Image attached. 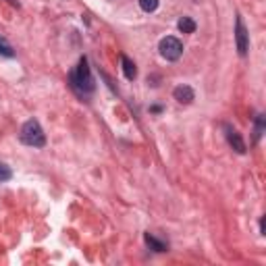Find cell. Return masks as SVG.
Here are the masks:
<instances>
[{"label":"cell","instance_id":"6da1fadb","mask_svg":"<svg viewBox=\"0 0 266 266\" xmlns=\"http://www.w3.org/2000/svg\"><path fill=\"white\" fill-rule=\"evenodd\" d=\"M69 81H71V87H73V90H75L81 98H85L87 94H92V92H94L96 83H94L92 71H90V66H87V60H85V58H81V60H79L77 71H75V73H71Z\"/></svg>","mask_w":266,"mask_h":266},{"label":"cell","instance_id":"7a4b0ae2","mask_svg":"<svg viewBox=\"0 0 266 266\" xmlns=\"http://www.w3.org/2000/svg\"><path fill=\"white\" fill-rule=\"evenodd\" d=\"M19 140L23 142L25 146H31V148H42L44 144H46V136H44V129H42V125H40L36 119H29L23 127H21Z\"/></svg>","mask_w":266,"mask_h":266},{"label":"cell","instance_id":"3957f363","mask_svg":"<svg viewBox=\"0 0 266 266\" xmlns=\"http://www.w3.org/2000/svg\"><path fill=\"white\" fill-rule=\"evenodd\" d=\"M158 50H160L162 58H167V60H179L181 54H183V44L173 36H167V38L160 40Z\"/></svg>","mask_w":266,"mask_h":266},{"label":"cell","instance_id":"277c9868","mask_svg":"<svg viewBox=\"0 0 266 266\" xmlns=\"http://www.w3.org/2000/svg\"><path fill=\"white\" fill-rule=\"evenodd\" d=\"M235 40H237V50L239 54H248V46H250V40H248V29L243 25L241 17H237V23H235Z\"/></svg>","mask_w":266,"mask_h":266},{"label":"cell","instance_id":"5b68a950","mask_svg":"<svg viewBox=\"0 0 266 266\" xmlns=\"http://www.w3.org/2000/svg\"><path fill=\"white\" fill-rule=\"evenodd\" d=\"M173 96H175L177 102H181V104H189V102L195 98V94H193V90H191L189 85H177L175 92H173Z\"/></svg>","mask_w":266,"mask_h":266},{"label":"cell","instance_id":"8992f818","mask_svg":"<svg viewBox=\"0 0 266 266\" xmlns=\"http://www.w3.org/2000/svg\"><path fill=\"white\" fill-rule=\"evenodd\" d=\"M227 140H229V144L233 146V150H235V152H239V154H246V144H243L241 136H239V133H237L235 129L227 127Z\"/></svg>","mask_w":266,"mask_h":266},{"label":"cell","instance_id":"52a82bcc","mask_svg":"<svg viewBox=\"0 0 266 266\" xmlns=\"http://www.w3.org/2000/svg\"><path fill=\"white\" fill-rule=\"evenodd\" d=\"M121 62H123V73L127 79H136L138 77V69H136V62H133L129 56H121Z\"/></svg>","mask_w":266,"mask_h":266},{"label":"cell","instance_id":"ba28073f","mask_svg":"<svg viewBox=\"0 0 266 266\" xmlns=\"http://www.w3.org/2000/svg\"><path fill=\"white\" fill-rule=\"evenodd\" d=\"M177 27H179V31H183V34H193L195 31V21L189 19V17H183V19H179Z\"/></svg>","mask_w":266,"mask_h":266},{"label":"cell","instance_id":"9c48e42d","mask_svg":"<svg viewBox=\"0 0 266 266\" xmlns=\"http://www.w3.org/2000/svg\"><path fill=\"white\" fill-rule=\"evenodd\" d=\"M146 243L154 250V252H167V243H162V241H158L154 235H150V233H146Z\"/></svg>","mask_w":266,"mask_h":266},{"label":"cell","instance_id":"30bf717a","mask_svg":"<svg viewBox=\"0 0 266 266\" xmlns=\"http://www.w3.org/2000/svg\"><path fill=\"white\" fill-rule=\"evenodd\" d=\"M0 56H7V58H13V56H15L11 44H9L7 38H3V36H0Z\"/></svg>","mask_w":266,"mask_h":266},{"label":"cell","instance_id":"8fae6325","mask_svg":"<svg viewBox=\"0 0 266 266\" xmlns=\"http://www.w3.org/2000/svg\"><path fill=\"white\" fill-rule=\"evenodd\" d=\"M140 7L146 13H154V11L158 9V0H140Z\"/></svg>","mask_w":266,"mask_h":266},{"label":"cell","instance_id":"7c38bea8","mask_svg":"<svg viewBox=\"0 0 266 266\" xmlns=\"http://www.w3.org/2000/svg\"><path fill=\"white\" fill-rule=\"evenodd\" d=\"M11 177H13L11 169H9L7 164H3V162H0V183H5V181H9Z\"/></svg>","mask_w":266,"mask_h":266},{"label":"cell","instance_id":"4fadbf2b","mask_svg":"<svg viewBox=\"0 0 266 266\" xmlns=\"http://www.w3.org/2000/svg\"><path fill=\"white\" fill-rule=\"evenodd\" d=\"M262 127H264V117H258V125H256V140L262 136Z\"/></svg>","mask_w":266,"mask_h":266},{"label":"cell","instance_id":"5bb4252c","mask_svg":"<svg viewBox=\"0 0 266 266\" xmlns=\"http://www.w3.org/2000/svg\"><path fill=\"white\" fill-rule=\"evenodd\" d=\"M9 3H11V5H17V0H9Z\"/></svg>","mask_w":266,"mask_h":266}]
</instances>
